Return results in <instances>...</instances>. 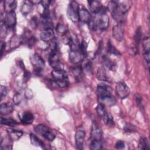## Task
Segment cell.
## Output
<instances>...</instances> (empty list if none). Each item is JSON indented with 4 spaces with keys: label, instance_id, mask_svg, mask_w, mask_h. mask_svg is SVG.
I'll return each instance as SVG.
<instances>
[{
    "label": "cell",
    "instance_id": "1",
    "mask_svg": "<svg viewBox=\"0 0 150 150\" xmlns=\"http://www.w3.org/2000/svg\"><path fill=\"white\" fill-rule=\"evenodd\" d=\"M91 29L95 30L97 29H106L109 25V17L107 14L106 10L104 8L98 13L95 14L88 22Z\"/></svg>",
    "mask_w": 150,
    "mask_h": 150
},
{
    "label": "cell",
    "instance_id": "2",
    "mask_svg": "<svg viewBox=\"0 0 150 150\" xmlns=\"http://www.w3.org/2000/svg\"><path fill=\"white\" fill-rule=\"evenodd\" d=\"M49 63L53 69L63 70V64L60 59L57 45L55 42L52 45L51 52L49 56Z\"/></svg>",
    "mask_w": 150,
    "mask_h": 150
},
{
    "label": "cell",
    "instance_id": "3",
    "mask_svg": "<svg viewBox=\"0 0 150 150\" xmlns=\"http://www.w3.org/2000/svg\"><path fill=\"white\" fill-rule=\"evenodd\" d=\"M34 130L38 134L40 135L49 141H52L56 138L55 134L45 125L38 124L35 127Z\"/></svg>",
    "mask_w": 150,
    "mask_h": 150
},
{
    "label": "cell",
    "instance_id": "4",
    "mask_svg": "<svg viewBox=\"0 0 150 150\" xmlns=\"http://www.w3.org/2000/svg\"><path fill=\"white\" fill-rule=\"evenodd\" d=\"M107 8L115 21L118 22V23H123L125 19V15L122 14L118 11L117 9V1H110Z\"/></svg>",
    "mask_w": 150,
    "mask_h": 150
},
{
    "label": "cell",
    "instance_id": "5",
    "mask_svg": "<svg viewBox=\"0 0 150 150\" xmlns=\"http://www.w3.org/2000/svg\"><path fill=\"white\" fill-rule=\"evenodd\" d=\"M79 5L76 1L70 2L67 8V16L73 22H77L79 19Z\"/></svg>",
    "mask_w": 150,
    "mask_h": 150
},
{
    "label": "cell",
    "instance_id": "6",
    "mask_svg": "<svg viewBox=\"0 0 150 150\" xmlns=\"http://www.w3.org/2000/svg\"><path fill=\"white\" fill-rule=\"evenodd\" d=\"M117 94L121 99H124L127 97L130 93V89L128 86L123 81H119L115 86Z\"/></svg>",
    "mask_w": 150,
    "mask_h": 150
},
{
    "label": "cell",
    "instance_id": "7",
    "mask_svg": "<svg viewBox=\"0 0 150 150\" xmlns=\"http://www.w3.org/2000/svg\"><path fill=\"white\" fill-rule=\"evenodd\" d=\"M85 55L80 49H70L69 53V59L71 63L78 64L84 59Z\"/></svg>",
    "mask_w": 150,
    "mask_h": 150
},
{
    "label": "cell",
    "instance_id": "8",
    "mask_svg": "<svg viewBox=\"0 0 150 150\" xmlns=\"http://www.w3.org/2000/svg\"><path fill=\"white\" fill-rule=\"evenodd\" d=\"M30 60L33 66L34 70H43L45 67V61L43 58L38 54L35 53L30 57Z\"/></svg>",
    "mask_w": 150,
    "mask_h": 150
},
{
    "label": "cell",
    "instance_id": "9",
    "mask_svg": "<svg viewBox=\"0 0 150 150\" xmlns=\"http://www.w3.org/2000/svg\"><path fill=\"white\" fill-rule=\"evenodd\" d=\"M112 88L108 85L100 84L97 87V94L98 98L108 96H111Z\"/></svg>",
    "mask_w": 150,
    "mask_h": 150
},
{
    "label": "cell",
    "instance_id": "10",
    "mask_svg": "<svg viewBox=\"0 0 150 150\" xmlns=\"http://www.w3.org/2000/svg\"><path fill=\"white\" fill-rule=\"evenodd\" d=\"M8 28H13L16 23V16L15 11L6 13L3 21Z\"/></svg>",
    "mask_w": 150,
    "mask_h": 150
},
{
    "label": "cell",
    "instance_id": "11",
    "mask_svg": "<svg viewBox=\"0 0 150 150\" xmlns=\"http://www.w3.org/2000/svg\"><path fill=\"white\" fill-rule=\"evenodd\" d=\"M40 23L42 26V27L43 28V29H48V28L52 29L53 22L48 11H45L44 13L42 14Z\"/></svg>",
    "mask_w": 150,
    "mask_h": 150
},
{
    "label": "cell",
    "instance_id": "12",
    "mask_svg": "<svg viewBox=\"0 0 150 150\" xmlns=\"http://www.w3.org/2000/svg\"><path fill=\"white\" fill-rule=\"evenodd\" d=\"M85 131L83 129L77 130L75 134V142L76 147L78 149H83L85 138Z\"/></svg>",
    "mask_w": 150,
    "mask_h": 150
},
{
    "label": "cell",
    "instance_id": "13",
    "mask_svg": "<svg viewBox=\"0 0 150 150\" xmlns=\"http://www.w3.org/2000/svg\"><path fill=\"white\" fill-rule=\"evenodd\" d=\"M91 18V15L89 11L82 5H79V19L81 22L88 23Z\"/></svg>",
    "mask_w": 150,
    "mask_h": 150
},
{
    "label": "cell",
    "instance_id": "14",
    "mask_svg": "<svg viewBox=\"0 0 150 150\" xmlns=\"http://www.w3.org/2000/svg\"><path fill=\"white\" fill-rule=\"evenodd\" d=\"M112 34L114 38L117 41H121L124 38L123 23H118L112 29Z\"/></svg>",
    "mask_w": 150,
    "mask_h": 150
},
{
    "label": "cell",
    "instance_id": "15",
    "mask_svg": "<svg viewBox=\"0 0 150 150\" xmlns=\"http://www.w3.org/2000/svg\"><path fill=\"white\" fill-rule=\"evenodd\" d=\"M102 139V131L99 125L93 122L92 124L90 140H101Z\"/></svg>",
    "mask_w": 150,
    "mask_h": 150
},
{
    "label": "cell",
    "instance_id": "16",
    "mask_svg": "<svg viewBox=\"0 0 150 150\" xmlns=\"http://www.w3.org/2000/svg\"><path fill=\"white\" fill-rule=\"evenodd\" d=\"M51 75L54 81L59 82L66 80H68L67 73L63 70H56L54 69L51 72Z\"/></svg>",
    "mask_w": 150,
    "mask_h": 150
},
{
    "label": "cell",
    "instance_id": "17",
    "mask_svg": "<svg viewBox=\"0 0 150 150\" xmlns=\"http://www.w3.org/2000/svg\"><path fill=\"white\" fill-rule=\"evenodd\" d=\"M40 39L44 42H50L54 38V33L52 28L43 29L40 35Z\"/></svg>",
    "mask_w": 150,
    "mask_h": 150
},
{
    "label": "cell",
    "instance_id": "18",
    "mask_svg": "<svg viewBox=\"0 0 150 150\" xmlns=\"http://www.w3.org/2000/svg\"><path fill=\"white\" fill-rule=\"evenodd\" d=\"M87 2L88 4V6L90 11L94 14L99 13L104 8L100 1H88Z\"/></svg>",
    "mask_w": 150,
    "mask_h": 150
},
{
    "label": "cell",
    "instance_id": "19",
    "mask_svg": "<svg viewBox=\"0 0 150 150\" xmlns=\"http://www.w3.org/2000/svg\"><path fill=\"white\" fill-rule=\"evenodd\" d=\"M131 7V2L128 1H117V9L118 11L123 15L126 14Z\"/></svg>",
    "mask_w": 150,
    "mask_h": 150
},
{
    "label": "cell",
    "instance_id": "20",
    "mask_svg": "<svg viewBox=\"0 0 150 150\" xmlns=\"http://www.w3.org/2000/svg\"><path fill=\"white\" fill-rule=\"evenodd\" d=\"M141 37H142V29L141 27H138L135 32V35H134V43L135 46L134 47V53L137 54L138 52V46L139 45V43L141 40Z\"/></svg>",
    "mask_w": 150,
    "mask_h": 150
},
{
    "label": "cell",
    "instance_id": "21",
    "mask_svg": "<svg viewBox=\"0 0 150 150\" xmlns=\"http://www.w3.org/2000/svg\"><path fill=\"white\" fill-rule=\"evenodd\" d=\"M20 120L24 124H30L34 120V115L32 112L26 111L22 113L20 116Z\"/></svg>",
    "mask_w": 150,
    "mask_h": 150
},
{
    "label": "cell",
    "instance_id": "22",
    "mask_svg": "<svg viewBox=\"0 0 150 150\" xmlns=\"http://www.w3.org/2000/svg\"><path fill=\"white\" fill-rule=\"evenodd\" d=\"M13 111V106L11 103H4L1 104L0 113L1 115H5L11 113Z\"/></svg>",
    "mask_w": 150,
    "mask_h": 150
},
{
    "label": "cell",
    "instance_id": "23",
    "mask_svg": "<svg viewBox=\"0 0 150 150\" xmlns=\"http://www.w3.org/2000/svg\"><path fill=\"white\" fill-rule=\"evenodd\" d=\"M98 101H99V103L103 104L104 106L105 105L112 106V105H114L116 103L115 98L112 95L99 98Z\"/></svg>",
    "mask_w": 150,
    "mask_h": 150
},
{
    "label": "cell",
    "instance_id": "24",
    "mask_svg": "<svg viewBox=\"0 0 150 150\" xmlns=\"http://www.w3.org/2000/svg\"><path fill=\"white\" fill-rule=\"evenodd\" d=\"M17 2L14 0H6L4 2V10L8 12L14 11L16 8Z\"/></svg>",
    "mask_w": 150,
    "mask_h": 150
},
{
    "label": "cell",
    "instance_id": "25",
    "mask_svg": "<svg viewBox=\"0 0 150 150\" xmlns=\"http://www.w3.org/2000/svg\"><path fill=\"white\" fill-rule=\"evenodd\" d=\"M71 72L72 74L74 76L75 79L77 80H81L83 77V67L81 66H76L73 67H71L70 69Z\"/></svg>",
    "mask_w": 150,
    "mask_h": 150
},
{
    "label": "cell",
    "instance_id": "26",
    "mask_svg": "<svg viewBox=\"0 0 150 150\" xmlns=\"http://www.w3.org/2000/svg\"><path fill=\"white\" fill-rule=\"evenodd\" d=\"M12 140L8 136L6 138L1 137V149H12Z\"/></svg>",
    "mask_w": 150,
    "mask_h": 150
},
{
    "label": "cell",
    "instance_id": "27",
    "mask_svg": "<svg viewBox=\"0 0 150 150\" xmlns=\"http://www.w3.org/2000/svg\"><path fill=\"white\" fill-rule=\"evenodd\" d=\"M8 136L12 141H16L20 139L23 135V132L15 129H8Z\"/></svg>",
    "mask_w": 150,
    "mask_h": 150
},
{
    "label": "cell",
    "instance_id": "28",
    "mask_svg": "<svg viewBox=\"0 0 150 150\" xmlns=\"http://www.w3.org/2000/svg\"><path fill=\"white\" fill-rule=\"evenodd\" d=\"M22 42H23L22 37L18 35H14L12 37V38L10 40V42H9L10 47L11 49L16 48L19 46H20V45L22 43Z\"/></svg>",
    "mask_w": 150,
    "mask_h": 150
},
{
    "label": "cell",
    "instance_id": "29",
    "mask_svg": "<svg viewBox=\"0 0 150 150\" xmlns=\"http://www.w3.org/2000/svg\"><path fill=\"white\" fill-rule=\"evenodd\" d=\"M32 4L29 1H25L23 2L21 7V12L23 15H28L32 10Z\"/></svg>",
    "mask_w": 150,
    "mask_h": 150
},
{
    "label": "cell",
    "instance_id": "30",
    "mask_svg": "<svg viewBox=\"0 0 150 150\" xmlns=\"http://www.w3.org/2000/svg\"><path fill=\"white\" fill-rule=\"evenodd\" d=\"M30 140L31 144L35 146H39L42 148H45V145L43 142L34 134L30 133Z\"/></svg>",
    "mask_w": 150,
    "mask_h": 150
},
{
    "label": "cell",
    "instance_id": "31",
    "mask_svg": "<svg viewBox=\"0 0 150 150\" xmlns=\"http://www.w3.org/2000/svg\"><path fill=\"white\" fill-rule=\"evenodd\" d=\"M103 64L105 67L110 70L112 71L115 69L116 64L106 56H103Z\"/></svg>",
    "mask_w": 150,
    "mask_h": 150
},
{
    "label": "cell",
    "instance_id": "32",
    "mask_svg": "<svg viewBox=\"0 0 150 150\" xmlns=\"http://www.w3.org/2000/svg\"><path fill=\"white\" fill-rule=\"evenodd\" d=\"M96 111L98 114V115L100 117V118H101L103 120L105 118L107 115L108 114V112H107L105 106L103 104L99 103L97 107H96Z\"/></svg>",
    "mask_w": 150,
    "mask_h": 150
},
{
    "label": "cell",
    "instance_id": "33",
    "mask_svg": "<svg viewBox=\"0 0 150 150\" xmlns=\"http://www.w3.org/2000/svg\"><path fill=\"white\" fill-rule=\"evenodd\" d=\"M97 78L102 81H107L108 79V77L107 76V73L105 70L104 67H100L97 69V73H96Z\"/></svg>",
    "mask_w": 150,
    "mask_h": 150
},
{
    "label": "cell",
    "instance_id": "34",
    "mask_svg": "<svg viewBox=\"0 0 150 150\" xmlns=\"http://www.w3.org/2000/svg\"><path fill=\"white\" fill-rule=\"evenodd\" d=\"M90 149L91 150H100L102 149L101 140H90Z\"/></svg>",
    "mask_w": 150,
    "mask_h": 150
},
{
    "label": "cell",
    "instance_id": "35",
    "mask_svg": "<svg viewBox=\"0 0 150 150\" xmlns=\"http://www.w3.org/2000/svg\"><path fill=\"white\" fill-rule=\"evenodd\" d=\"M107 52L108 53L112 54L115 55L117 56H121L120 52L115 48V47H114V46L113 45H112L110 40H108V42L107 43Z\"/></svg>",
    "mask_w": 150,
    "mask_h": 150
},
{
    "label": "cell",
    "instance_id": "36",
    "mask_svg": "<svg viewBox=\"0 0 150 150\" xmlns=\"http://www.w3.org/2000/svg\"><path fill=\"white\" fill-rule=\"evenodd\" d=\"M1 124L8 126H15L18 124V122L12 118H6L1 117Z\"/></svg>",
    "mask_w": 150,
    "mask_h": 150
},
{
    "label": "cell",
    "instance_id": "37",
    "mask_svg": "<svg viewBox=\"0 0 150 150\" xmlns=\"http://www.w3.org/2000/svg\"><path fill=\"white\" fill-rule=\"evenodd\" d=\"M56 30L57 33L60 35H64L67 33V26L63 23H58L56 27Z\"/></svg>",
    "mask_w": 150,
    "mask_h": 150
},
{
    "label": "cell",
    "instance_id": "38",
    "mask_svg": "<svg viewBox=\"0 0 150 150\" xmlns=\"http://www.w3.org/2000/svg\"><path fill=\"white\" fill-rule=\"evenodd\" d=\"M139 149H149V144L147 139L145 137H141L139 139L138 144Z\"/></svg>",
    "mask_w": 150,
    "mask_h": 150
},
{
    "label": "cell",
    "instance_id": "39",
    "mask_svg": "<svg viewBox=\"0 0 150 150\" xmlns=\"http://www.w3.org/2000/svg\"><path fill=\"white\" fill-rule=\"evenodd\" d=\"M143 52H149L150 51V40L149 36H145L142 40Z\"/></svg>",
    "mask_w": 150,
    "mask_h": 150
},
{
    "label": "cell",
    "instance_id": "40",
    "mask_svg": "<svg viewBox=\"0 0 150 150\" xmlns=\"http://www.w3.org/2000/svg\"><path fill=\"white\" fill-rule=\"evenodd\" d=\"M8 28L4 23L3 21H1V26H0V37L1 38H4L6 37L8 32Z\"/></svg>",
    "mask_w": 150,
    "mask_h": 150
},
{
    "label": "cell",
    "instance_id": "41",
    "mask_svg": "<svg viewBox=\"0 0 150 150\" xmlns=\"http://www.w3.org/2000/svg\"><path fill=\"white\" fill-rule=\"evenodd\" d=\"M22 100V95L21 93H16L13 97V102L15 105H19Z\"/></svg>",
    "mask_w": 150,
    "mask_h": 150
},
{
    "label": "cell",
    "instance_id": "42",
    "mask_svg": "<svg viewBox=\"0 0 150 150\" xmlns=\"http://www.w3.org/2000/svg\"><path fill=\"white\" fill-rule=\"evenodd\" d=\"M104 121L105 124L108 126H112L114 124L113 118L109 113H108V114L107 115L105 118L104 119Z\"/></svg>",
    "mask_w": 150,
    "mask_h": 150
},
{
    "label": "cell",
    "instance_id": "43",
    "mask_svg": "<svg viewBox=\"0 0 150 150\" xmlns=\"http://www.w3.org/2000/svg\"><path fill=\"white\" fill-rule=\"evenodd\" d=\"M86 62L84 63V66L83 67V69H84L86 71H88V72H90L92 70V63L90 62V60H85Z\"/></svg>",
    "mask_w": 150,
    "mask_h": 150
},
{
    "label": "cell",
    "instance_id": "44",
    "mask_svg": "<svg viewBox=\"0 0 150 150\" xmlns=\"http://www.w3.org/2000/svg\"><path fill=\"white\" fill-rule=\"evenodd\" d=\"M87 44L85 40H83L81 43H80V51L86 56L87 53Z\"/></svg>",
    "mask_w": 150,
    "mask_h": 150
},
{
    "label": "cell",
    "instance_id": "45",
    "mask_svg": "<svg viewBox=\"0 0 150 150\" xmlns=\"http://www.w3.org/2000/svg\"><path fill=\"white\" fill-rule=\"evenodd\" d=\"M124 129L125 132H135L136 131L135 127L131 124H126L124 126Z\"/></svg>",
    "mask_w": 150,
    "mask_h": 150
},
{
    "label": "cell",
    "instance_id": "46",
    "mask_svg": "<svg viewBox=\"0 0 150 150\" xmlns=\"http://www.w3.org/2000/svg\"><path fill=\"white\" fill-rule=\"evenodd\" d=\"M0 94H1V100H2L7 94V88L6 87L2 85L1 86Z\"/></svg>",
    "mask_w": 150,
    "mask_h": 150
},
{
    "label": "cell",
    "instance_id": "47",
    "mask_svg": "<svg viewBox=\"0 0 150 150\" xmlns=\"http://www.w3.org/2000/svg\"><path fill=\"white\" fill-rule=\"evenodd\" d=\"M36 42V39L35 38V37L33 36H31L29 38L27 39L28 46L29 47H32Z\"/></svg>",
    "mask_w": 150,
    "mask_h": 150
},
{
    "label": "cell",
    "instance_id": "48",
    "mask_svg": "<svg viewBox=\"0 0 150 150\" xmlns=\"http://www.w3.org/2000/svg\"><path fill=\"white\" fill-rule=\"evenodd\" d=\"M135 101L137 103V104L140 107V108H142V97H141L140 95L137 94L135 95Z\"/></svg>",
    "mask_w": 150,
    "mask_h": 150
},
{
    "label": "cell",
    "instance_id": "49",
    "mask_svg": "<svg viewBox=\"0 0 150 150\" xmlns=\"http://www.w3.org/2000/svg\"><path fill=\"white\" fill-rule=\"evenodd\" d=\"M25 96L28 99H31L32 98V97H33V92H32V91L30 89H29V88L26 89L25 91Z\"/></svg>",
    "mask_w": 150,
    "mask_h": 150
},
{
    "label": "cell",
    "instance_id": "50",
    "mask_svg": "<svg viewBox=\"0 0 150 150\" xmlns=\"http://www.w3.org/2000/svg\"><path fill=\"white\" fill-rule=\"evenodd\" d=\"M124 147H125V144L122 141H118V142H116L115 145V148L117 149H124Z\"/></svg>",
    "mask_w": 150,
    "mask_h": 150
},
{
    "label": "cell",
    "instance_id": "51",
    "mask_svg": "<svg viewBox=\"0 0 150 150\" xmlns=\"http://www.w3.org/2000/svg\"><path fill=\"white\" fill-rule=\"evenodd\" d=\"M38 23L37 18H36L35 16L33 17V18L31 19L30 21V25H31V26H32L33 28H36V26H38Z\"/></svg>",
    "mask_w": 150,
    "mask_h": 150
},
{
    "label": "cell",
    "instance_id": "52",
    "mask_svg": "<svg viewBox=\"0 0 150 150\" xmlns=\"http://www.w3.org/2000/svg\"><path fill=\"white\" fill-rule=\"evenodd\" d=\"M30 77V72L28 71H26V70H25L24 73H23V83H26L28 80H29Z\"/></svg>",
    "mask_w": 150,
    "mask_h": 150
},
{
    "label": "cell",
    "instance_id": "53",
    "mask_svg": "<svg viewBox=\"0 0 150 150\" xmlns=\"http://www.w3.org/2000/svg\"><path fill=\"white\" fill-rule=\"evenodd\" d=\"M5 46H6L5 43L4 42H1V57H2V56H3V53L4 52Z\"/></svg>",
    "mask_w": 150,
    "mask_h": 150
},
{
    "label": "cell",
    "instance_id": "54",
    "mask_svg": "<svg viewBox=\"0 0 150 150\" xmlns=\"http://www.w3.org/2000/svg\"><path fill=\"white\" fill-rule=\"evenodd\" d=\"M30 2V3L32 5H39V4H40L42 1H39V0H36V1H29Z\"/></svg>",
    "mask_w": 150,
    "mask_h": 150
}]
</instances>
